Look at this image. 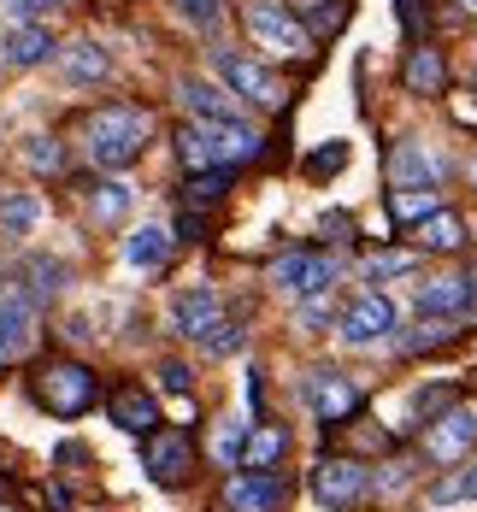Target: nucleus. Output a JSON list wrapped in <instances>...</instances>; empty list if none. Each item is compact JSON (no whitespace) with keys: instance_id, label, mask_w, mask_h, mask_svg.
Instances as JSON below:
<instances>
[{"instance_id":"f257e3e1","label":"nucleus","mask_w":477,"mask_h":512,"mask_svg":"<svg viewBox=\"0 0 477 512\" xmlns=\"http://www.w3.org/2000/svg\"><path fill=\"white\" fill-rule=\"evenodd\" d=\"M154 142V118L142 106H101L89 124H83V154L95 159L101 171H124L148 154Z\"/></svg>"},{"instance_id":"f03ea898","label":"nucleus","mask_w":477,"mask_h":512,"mask_svg":"<svg viewBox=\"0 0 477 512\" xmlns=\"http://www.w3.org/2000/svg\"><path fill=\"white\" fill-rule=\"evenodd\" d=\"M36 401L53 412V418H77L101 401V377L83 365V359H48L36 371Z\"/></svg>"},{"instance_id":"7ed1b4c3","label":"nucleus","mask_w":477,"mask_h":512,"mask_svg":"<svg viewBox=\"0 0 477 512\" xmlns=\"http://www.w3.org/2000/svg\"><path fill=\"white\" fill-rule=\"evenodd\" d=\"M242 24H248V36L260 42L265 53H283V59H301L307 53V24L283 6V0H248L242 6Z\"/></svg>"},{"instance_id":"20e7f679","label":"nucleus","mask_w":477,"mask_h":512,"mask_svg":"<svg viewBox=\"0 0 477 512\" xmlns=\"http://www.w3.org/2000/svg\"><path fill=\"white\" fill-rule=\"evenodd\" d=\"M212 71L224 77V89L230 95H242V101H260V106H283V83L265 71L260 59H248V53H230V48H212Z\"/></svg>"},{"instance_id":"39448f33","label":"nucleus","mask_w":477,"mask_h":512,"mask_svg":"<svg viewBox=\"0 0 477 512\" xmlns=\"http://www.w3.org/2000/svg\"><path fill=\"white\" fill-rule=\"evenodd\" d=\"M336 259L330 254H313V248H301V254H283L271 265V283L283 289V295H301V301H318V295H330V283H336Z\"/></svg>"},{"instance_id":"423d86ee","label":"nucleus","mask_w":477,"mask_h":512,"mask_svg":"<svg viewBox=\"0 0 477 512\" xmlns=\"http://www.w3.org/2000/svg\"><path fill=\"white\" fill-rule=\"evenodd\" d=\"M477 448V407H454L442 412V418H430L424 424V454L436 465H454V460H466Z\"/></svg>"},{"instance_id":"0eeeda50","label":"nucleus","mask_w":477,"mask_h":512,"mask_svg":"<svg viewBox=\"0 0 477 512\" xmlns=\"http://www.w3.org/2000/svg\"><path fill=\"white\" fill-rule=\"evenodd\" d=\"M142 465H148V477L165 483V489H177V483H189V471H195V436L189 430H154L148 436V448H142Z\"/></svg>"},{"instance_id":"6e6552de","label":"nucleus","mask_w":477,"mask_h":512,"mask_svg":"<svg viewBox=\"0 0 477 512\" xmlns=\"http://www.w3.org/2000/svg\"><path fill=\"white\" fill-rule=\"evenodd\" d=\"M224 512H283L289 507V483L277 471H236L218 495Z\"/></svg>"},{"instance_id":"1a4fd4ad","label":"nucleus","mask_w":477,"mask_h":512,"mask_svg":"<svg viewBox=\"0 0 477 512\" xmlns=\"http://www.w3.org/2000/svg\"><path fill=\"white\" fill-rule=\"evenodd\" d=\"M30 348H36V301L18 283H6L0 289V365L24 359Z\"/></svg>"},{"instance_id":"9d476101","label":"nucleus","mask_w":477,"mask_h":512,"mask_svg":"<svg viewBox=\"0 0 477 512\" xmlns=\"http://www.w3.org/2000/svg\"><path fill=\"white\" fill-rule=\"evenodd\" d=\"M313 495L324 507H360L371 495V471L360 460H324L313 471Z\"/></svg>"},{"instance_id":"9b49d317","label":"nucleus","mask_w":477,"mask_h":512,"mask_svg":"<svg viewBox=\"0 0 477 512\" xmlns=\"http://www.w3.org/2000/svg\"><path fill=\"white\" fill-rule=\"evenodd\" d=\"M307 401H313L318 424H324V430H336L342 418H354V412H360V383H354V377H342V371H313V377H307Z\"/></svg>"},{"instance_id":"f8f14e48","label":"nucleus","mask_w":477,"mask_h":512,"mask_svg":"<svg viewBox=\"0 0 477 512\" xmlns=\"http://www.w3.org/2000/svg\"><path fill=\"white\" fill-rule=\"evenodd\" d=\"M389 330H395V301H389V295H377V289L360 295L354 307L342 312V342H348V348H377Z\"/></svg>"},{"instance_id":"ddd939ff","label":"nucleus","mask_w":477,"mask_h":512,"mask_svg":"<svg viewBox=\"0 0 477 512\" xmlns=\"http://www.w3.org/2000/svg\"><path fill=\"white\" fill-rule=\"evenodd\" d=\"M212 318H224V307H218V289H207V283H189L183 295H171V330H177V336L201 342Z\"/></svg>"},{"instance_id":"4468645a","label":"nucleus","mask_w":477,"mask_h":512,"mask_svg":"<svg viewBox=\"0 0 477 512\" xmlns=\"http://www.w3.org/2000/svg\"><path fill=\"white\" fill-rule=\"evenodd\" d=\"M389 183L395 189H436L442 183V159H430L424 154V142H395L389 148Z\"/></svg>"},{"instance_id":"2eb2a0df","label":"nucleus","mask_w":477,"mask_h":512,"mask_svg":"<svg viewBox=\"0 0 477 512\" xmlns=\"http://www.w3.org/2000/svg\"><path fill=\"white\" fill-rule=\"evenodd\" d=\"M201 130H207V142H212V165H242V159L260 154V130L242 124V118H212Z\"/></svg>"},{"instance_id":"dca6fc26","label":"nucleus","mask_w":477,"mask_h":512,"mask_svg":"<svg viewBox=\"0 0 477 512\" xmlns=\"http://www.w3.org/2000/svg\"><path fill=\"white\" fill-rule=\"evenodd\" d=\"M472 301H477V271L472 277H460V271L454 277H430L419 289V312H430V318H460Z\"/></svg>"},{"instance_id":"f3484780","label":"nucleus","mask_w":477,"mask_h":512,"mask_svg":"<svg viewBox=\"0 0 477 512\" xmlns=\"http://www.w3.org/2000/svg\"><path fill=\"white\" fill-rule=\"evenodd\" d=\"M59 77L71 89H95V83L112 77V53L101 42H71V48H59Z\"/></svg>"},{"instance_id":"a211bd4d","label":"nucleus","mask_w":477,"mask_h":512,"mask_svg":"<svg viewBox=\"0 0 477 512\" xmlns=\"http://www.w3.org/2000/svg\"><path fill=\"white\" fill-rule=\"evenodd\" d=\"M106 412H112V424H118V430H130V436H154V430H159V401L148 395V389H136V383L112 389Z\"/></svg>"},{"instance_id":"6ab92c4d","label":"nucleus","mask_w":477,"mask_h":512,"mask_svg":"<svg viewBox=\"0 0 477 512\" xmlns=\"http://www.w3.org/2000/svg\"><path fill=\"white\" fill-rule=\"evenodd\" d=\"M407 236H413V248H424V254H460V248H466V218L448 212V206H436V212L419 218Z\"/></svg>"},{"instance_id":"aec40b11","label":"nucleus","mask_w":477,"mask_h":512,"mask_svg":"<svg viewBox=\"0 0 477 512\" xmlns=\"http://www.w3.org/2000/svg\"><path fill=\"white\" fill-rule=\"evenodd\" d=\"M53 48H59V42H53V30H48V24H12V30H6V65H12V71L48 65Z\"/></svg>"},{"instance_id":"412c9836","label":"nucleus","mask_w":477,"mask_h":512,"mask_svg":"<svg viewBox=\"0 0 477 512\" xmlns=\"http://www.w3.org/2000/svg\"><path fill=\"white\" fill-rule=\"evenodd\" d=\"M165 259H171V230L165 224H136L124 236V265L130 271H159Z\"/></svg>"},{"instance_id":"4be33fe9","label":"nucleus","mask_w":477,"mask_h":512,"mask_svg":"<svg viewBox=\"0 0 477 512\" xmlns=\"http://www.w3.org/2000/svg\"><path fill=\"white\" fill-rule=\"evenodd\" d=\"M407 89L413 95H442L448 89V59H442V48L419 42V48L407 53Z\"/></svg>"},{"instance_id":"5701e85b","label":"nucleus","mask_w":477,"mask_h":512,"mask_svg":"<svg viewBox=\"0 0 477 512\" xmlns=\"http://www.w3.org/2000/svg\"><path fill=\"white\" fill-rule=\"evenodd\" d=\"M177 95H183V106H189L201 124H212V118H236V101H230V89H218V83L183 77V83H177Z\"/></svg>"},{"instance_id":"b1692460","label":"nucleus","mask_w":477,"mask_h":512,"mask_svg":"<svg viewBox=\"0 0 477 512\" xmlns=\"http://www.w3.org/2000/svg\"><path fill=\"white\" fill-rule=\"evenodd\" d=\"M283 454H289V430H277V424H254L248 442H242V471H271Z\"/></svg>"},{"instance_id":"393cba45","label":"nucleus","mask_w":477,"mask_h":512,"mask_svg":"<svg viewBox=\"0 0 477 512\" xmlns=\"http://www.w3.org/2000/svg\"><path fill=\"white\" fill-rule=\"evenodd\" d=\"M454 336H460V324H454V318H430V312H424V324L407 336V342H401V354H407V359L436 354V348H448Z\"/></svg>"},{"instance_id":"a878e982","label":"nucleus","mask_w":477,"mask_h":512,"mask_svg":"<svg viewBox=\"0 0 477 512\" xmlns=\"http://www.w3.org/2000/svg\"><path fill=\"white\" fill-rule=\"evenodd\" d=\"M18 289H24V295H30V301L42 307L48 295H59V289H65V265H59V259H30V265H24V283H18Z\"/></svg>"},{"instance_id":"bb28decb","label":"nucleus","mask_w":477,"mask_h":512,"mask_svg":"<svg viewBox=\"0 0 477 512\" xmlns=\"http://www.w3.org/2000/svg\"><path fill=\"white\" fill-rule=\"evenodd\" d=\"M36 224H42V201L36 195H6L0 201V230L6 236H30Z\"/></svg>"},{"instance_id":"cd10ccee","label":"nucleus","mask_w":477,"mask_h":512,"mask_svg":"<svg viewBox=\"0 0 477 512\" xmlns=\"http://www.w3.org/2000/svg\"><path fill=\"white\" fill-rule=\"evenodd\" d=\"M230 177H236V165H212V171H195V177H189V189H183V201H189V206H212V201H224Z\"/></svg>"},{"instance_id":"c85d7f7f","label":"nucleus","mask_w":477,"mask_h":512,"mask_svg":"<svg viewBox=\"0 0 477 512\" xmlns=\"http://www.w3.org/2000/svg\"><path fill=\"white\" fill-rule=\"evenodd\" d=\"M389 212L413 230L419 218H430V212H436V189H389Z\"/></svg>"},{"instance_id":"c756f323","label":"nucleus","mask_w":477,"mask_h":512,"mask_svg":"<svg viewBox=\"0 0 477 512\" xmlns=\"http://www.w3.org/2000/svg\"><path fill=\"white\" fill-rule=\"evenodd\" d=\"M413 265H419L413 248H389V254H371L366 265H360V277H366V283H383V277H407Z\"/></svg>"},{"instance_id":"7c9ffc66","label":"nucleus","mask_w":477,"mask_h":512,"mask_svg":"<svg viewBox=\"0 0 477 512\" xmlns=\"http://www.w3.org/2000/svg\"><path fill=\"white\" fill-rule=\"evenodd\" d=\"M130 201H136V189L112 177V183H101V189H95V218H101V224H124Z\"/></svg>"},{"instance_id":"2f4dec72","label":"nucleus","mask_w":477,"mask_h":512,"mask_svg":"<svg viewBox=\"0 0 477 512\" xmlns=\"http://www.w3.org/2000/svg\"><path fill=\"white\" fill-rule=\"evenodd\" d=\"M454 401H460V389H454V383H430V389H419V395H413V418H419V424H430V418H442Z\"/></svg>"},{"instance_id":"473e14b6","label":"nucleus","mask_w":477,"mask_h":512,"mask_svg":"<svg viewBox=\"0 0 477 512\" xmlns=\"http://www.w3.org/2000/svg\"><path fill=\"white\" fill-rule=\"evenodd\" d=\"M201 348H207L212 359L236 354V348H242V324H236V318H212V324H207V336H201Z\"/></svg>"},{"instance_id":"72a5a7b5","label":"nucleus","mask_w":477,"mask_h":512,"mask_svg":"<svg viewBox=\"0 0 477 512\" xmlns=\"http://www.w3.org/2000/svg\"><path fill=\"white\" fill-rule=\"evenodd\" d=\"M24 159H30V165H36V171H65V148H59V142H53V136H30V142H24Z\"/></svg>"},{"instance_id":"f704fd0d","label":"nucleus","mask_w":477,"mask_h":512,"mask_svg":"<svg viewBox=\"0 0 477 512\" xmlns=\"http://www.w3.org/2000/svg\"><path fill=\"white\" fill-rule=\"evenodd\" d=\"M348 165V142H324L313 159H307V177H336Z\"/></svg>"},{"instance_id":"c9c22d12","label":"nucleus","mask_w":477,"mask_h":512,"mask_svg":"<svg viewBox=\"0 0 477 512\" xmlns=\"http://www.w3.org/2000/svg\"><path fill=\"white\" fill-rule=\"evenodd\" d=\"M171 6H177L189 24H201V30H212V24L224 18V0H171Z\"/></svg>"},{"instance_id":"e433bc0d","label":"nucleus","mask_w":477,"mask_h":512,"mask_svg":"<svg viewBox=\"0 0 477 512\" xmlns=\"http://www.w3.org/2000/svg\"><path fill=\"white\" fill-rule=\"evenodd\" d=\"M159 383H165L171 395H189V389H195V371H189L183 359H165V365H159Z\"/></svg>"},{"instance_id":"4c0bfd02","label":"nucleus","mask_w":477,"mask_h":512,"mask_svg":"<svg viewBox=\"0 0 477 512\" xmlns=\"http://www.w3.org/2000/svg\"><path fill=\"white\" fill-rule=\"evenodd\" d=\"M436 501H477V465L460 471V477H448V483L436 489Z\"/></svg>"},{"instance_id":"58836bf2","label":"nucleus","mask_w":477,"mask_h":512,"mask_svg":"<svg viewBox=\"0 0 477 512\" xmlns=\"http://www.w3.org/2000/svg\"><path fill=\"white\" fill-rule=\"evenodd\" d=\"M0 6H6L18 24H36L42 12H53V6H71V0H0Z\"/></svg>"},{"instance_id":"ea45409f","label":"nucleus","mask_w":477,"mask_h":512,"mask_svg":"<svg viewBox=\"0 0 477 512\" xmlns=\"http://www.w3.org/2000/svg\"><path fill=\"white\" fill-rule=\"evenodd\" d=\"M242 442H248V424H224V436H218V460L242 465Z\"/></svg>"},{"instance_id":"a19ab883","label":"nucleus","mask_w":477,"mask_h":512,"mask_svg":"<svg viewBox=\"0 0 477 512\" xmlns=\"http://www.w3.org/2000/svg\"><path fill=\"white\" fill-rule=\"evenodd\" d=\"M395 18H401V24L424 42V0H395Z\"/></svg>"},{"instance_id":"79ce46f5","label":"nucleus","mask_w":477,"mask_h":512,"mask_svg":"<svg viewBox=\"0 0 477 512\" xmlns=\"http://www.w3.org/2000/svg\"><path fill=\"white\" fill-rule=\"evenodd\" d=\"M324 318H330V312H324V295H318V301H307V307L295 312V330H307V336H313V330H324Z\"/></svg>"},{"instance_id":"37998d69","label":"nucleus","mask_w":477,"mask_h":512,"mask_svg":"<svg viewBox=\"0 0 477 512\" xmlns=\"http://www.w3.org/2000/svg\"><path fill=\"white\" fill-rule=\"evenodd\" d=\"M324 230H330V236H336V242H342V236H348V230H354V218H348V212H330V218H324Z\"/></svg>"},{"instance_id":"c03bdc74","label":"nucleus","mask_w":477,"mask_h":512,"mask_svg":"<svg viewBox=\"0 0 477 512\" xmlns=\"http://www.w3.org/2000/svg\"><path fill=\"white\" fill-rule=\"evenodd\" d=\"M466 6H477V0H466Z\"/></svg>"}]
</instances>
